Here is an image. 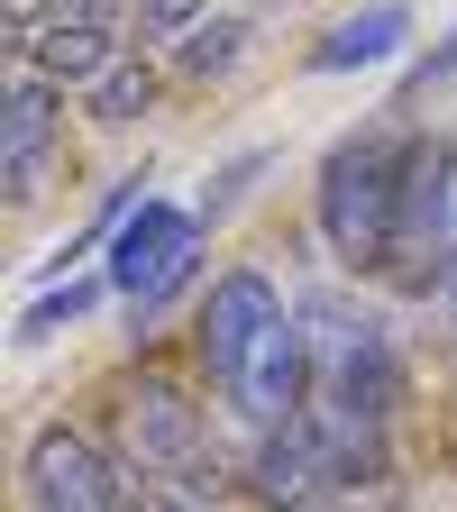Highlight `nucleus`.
<instances>
[{"label": "nucleus", "mask_w": 457, "mask_h": 512, "mask_svg": "<svg viewBox=\"0 0 457 512\" xmlns=\"http://www.w3.org/2000/svg\"><path fill=\"white\" fill-rule=\"evenodd\" d=\"M110 439L147 485L238 503V448L220 439V403L192 366H128L110 384Z\"/></svg>", "instance_id": "1"}, {"label": "nucleus", "mask_w": 457, "mask_h": 512, "mask_svg": "<svg viewBox=\"0 0 457 512\" xmlns=\"http://www.w3.org/2000/svg\"><path fill=\"white\" fill-rule=\"evenodd\" d=\"M403 165H412V128L394 110L339 128L311 165V238L348 284H384L394 220H403Z\"/></svg>", "instance_id": "2"}, {"label": "nucleus", "mask_w": 457, "mask_h": 512, "mask_svg": "<svg viewBox=\"0 0 457 512\" xmlns=\"http://www.w3.org/2000/svg\"><path fill=\"white\" fill-rule=\"evenodd\" d=\"M302 330H311V366H320V412H357V421H403L412 403V357L394 311L366 302L357 284H302L293 293Z\"/></svg>", "instance_id": "3"}, {"label": "nucleus", "mask_w": 457, "mask_h": 512, "mask_svg": "<svg viewBox=\"0 0 457 512\" xmlns=\"http://www.w3.org/2000/svg\"><path fill=\"white\" fill-rule=\"evenodd\" d=\"M202 247H211L202 211L165 202V192H147L138 220L101 247V275H110V293L128 311V339H147V330H165L183 302H202V266H211Z\"/></svg>", "instance_id": "4"}, {"label": "nucleus", "mask_w": 457, "mask_h": 512, "mask_svg": "<svg viewBox=\"0 0 457 512\" xmlns=\"http://www.w3.org/2000/svg\"><path fill=\"white\" fill-rule=\"evenodd\" d=\"M457 284V138L448 128H412V165H403V220H394V256L384 284L394 302H448Z\"/></svg>", "instance_id": "5"}, {"label": "nucleus", "mask_w": 457, "mask_h": 512, "mask_svg": "<svg viewBox=\"0 0 457 512\" xmlns=\"http://www.w3.org/2000/svg\"><path fill=\"white\" fill-rule=\"evenodd\" d=\"M284 320H293V293L256 266V256H238V266H220V275L202 284V302H192V320H183V366L202 375L211 403H220L229 384L247 375V357L266 348Z\"/></svg>", "instance_id": "6"}, {"label": "nucleus", "mask_w": 457, "mask_h": 512, "mask_svg": "<svg viewBox=\"0 0 457 512\" xmlns=\"http://www.w3.org/2000/svg\"><path fill=\"white\" fill-rule=\"evenodd\" d=\"M128 494H138V467L92 421H46L19 448V512H128Z\"/></svg>", "instance_id": "7"}, {"label": "nucleus", "mask_w": 457, "mask_h": 512, "mask_svg": "<svg viewBox=\"0 0 457 512\" xmlns=\"http://www.w3.org/2000/svg\"><path fill=\"white\" fill-rule=\"evenodd\" d=\"M74 92L46 83L37 64H10L0 74V183H10V211H37L46 192L74 165Z\"/></svg>", "instance_id": "8"}, {"label": "nucleus", "mask_w": 457, "mask_h": 512, "mask_svg": "<svg viewBox=\"0 0 457 512\" xmlns=\"http://www.w3.org/2000/svg\"><path fill=\"white\" fill-rule=\"evenodd\" d=\"M330 494L339 485H330V458H320L311 412L238 439V503H256V512H320Z\"/></svg>", "instance_id": "9"}, {"label": "nucleus", "mask_w": 457, "mask_h": 512, "mask_svg": "<svg viewBox=\"0 0 457 512\" xmlns=\"http://www.w3.org/2000/svg\"><path fill=\"white\" fill-rule=\"evenodd\" d=\"M403 46H412V0H366L302 46V74H366V64H394Z\"/></svg>", "instance_id": "10"}, {"label": "nucleus", "mask_w": 457, "mask_h": 512, "mask_svg": "<svg viewBox=\"0 0 457 512\" xmlns=\"http://www.w3.org/2000/svg\"><path fill=\"white\" fill-rule=\"evenodd\" d=\"M128 46H138V37H128V19H46V28H37V46H28V64H37L46 83H64V92L83 101V92L110 74Z\"/></svg>", "instance_id": "11"}, {"label": "nucleus", "mask_w": 457, "mask_h": 512, "mask_svg": "<svg viewBox=\"0 0 457 512\" xmlns=\"http://www.w3.org/2000/svg\"><path fill=\"white\" fill-rule=\"evenodd\" d=\"M247 64H256V19H247V10H211L183 46H165V74H174L183 92H229Z\"/></svg>", "instance_id": "12"}, {"label": "nucleus", "mask_w": 457, "mask_h": 512, "mask_svg": "<svg viewBox=\"0 0 457 512\" xmlns=\"http://www.w3.org/2000/svg\"><path fill=\"white\" fill-rule=\"evenodd\" d=\"M165 92H174V74H165V55H147V46H128L119 64H110V74L74 101L92 128H110V138H128V128H138V119H156L165 110Z\"/></svg>", "instance_id": "13"}, {"label": "nucleus", "mask_w": 457, "mask_h": 512, "mask_svg": "<svg viewBox=\"0 0 457 512\" xmlns=\"http://www.w3.org/2000/svg\"><path fill=\"white\" fill-rule=\"evenodd\" d=\"M101 302H119L101 266H83V275H64V284H37V302L19 311V330H10V339H19V348H46V339H64V330H83V320H92Z\"/></svg>", "instance_id": "14"}, {"label": "nucleus", "mask_w": 457, "mask_h": 512, "mask_svg": "<svg viewBox=\"0 0 457 512\" xmlns=\"http://www.w3.org/2000/svg\"><path fill=\"white\" fill-rule=\"evenodd\" d=\"M275 165H284L275 147H238V156H220V165H211V183H202V202H192V211H202V229L220 238V229H229V220L247 211V192L266 183Z\"/></svg>", "instance_id": "15"}, {"label": "nucleus", "mask_w": 457, "mask_h": 512, "mask_svg": "<svg viewBox=\"0 0 457 512\" xmlns=\"http://www.w3.org/2000/svg\"><path fill=\"white\" fill-rule=\"evenodd\" d=\"M448 92H457V28H448V37L412 64V74H403V92L384 101V110H394L403 128H430V101H448Z\"/></svg>", "instance_id": "16"}, {"label": "nucleus", "mask_w": 457, "mask_h": 512, "mask_svg": "<svg viewBox=\"0 0 457 512\" xmlns=\"http://www.w3.org/2000/svg\"><path fill=\"white\" fill-rule=\"evenodd\" d=\"M211 19V0H128V37H138L147 55H165V46H183L192 28Z\"/></svg>", "instance_id": "17"}, {"label": "nucleus", "mask_w": 457, "mask_h": 512, "mask_svg": "<svg viewBox=\"0 0 457 512\" xmlns=\"http://www.w3.org/2000/svg\"><path fill=\"white\" fill-rule=\"evenodd\" d=\"M320 512H412V503H394V485H384V494H330Z\"/></svg>", "instance_id": "18"}]
</instances>
